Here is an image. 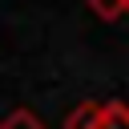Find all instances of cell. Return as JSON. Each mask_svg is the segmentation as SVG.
Returning a JSON list of instances; mask_svg holds the SVG:
<instances>
[{
	"label": "cell",
	"mask_w": 129,
	"mask_h": 129,
	"mask_svg": "<svg viewBox=\"0 0 129 129\" xmlns=\"http://www.w3.org/2000/svg\"><path fill=\"white\" fill-rule=\"evenodd\" d=\"M97 129H129V105L121 101H105V117Z\"/></svg>",
	"instance_id": "2"
},
{
	"label": "cell",
	"mask_w": 129,
	"mask_h": 129,
	"mask_svg": "<svg viewBox=\"0 0 129 129\" xmlns=\"http://www.w3.org/2000/svg\"><path fill=\"white\" fill-rule=\"evenodd\" d=\"M89 8H93V16H101V20L125 16V0H89Z\"/></svg>",
	"instance_id": "4"
},
{
	"label": "cell",
	"mask_w": 129,
	"mask_h": 129,
	"mask_svg": "<svg viewBox=\"0 0 129 129\" xmlns=\"http://www.w3.org/2000/svg\"><path fill=\"white\" fill-rule=\"evenodd\" d=\"M0 129H48V125H44L32 109H12V113L0 121Z\"/></svg>",
	"instance_id": "3"
},
{
	"label": "cell",
	"mask_w": 129,
	"mask_h": 129,
	"mask_svg": "<svg viewBox=\"0 0 129 129\" xmlns=\"http://www.w3.org/2000/svg\"><path fill=\"white\" fill-rule=\"evenodd\" d=\"M125 12H129V0H125Z\"/></svg>",
	"instance_id": "5"
},
{
	"label": "cell",
	"mask_w": 129,
	"mask_h": 129,
	"mask_svg": "<svg viewBox=\"0 0 129 129\" xmlns=\"http://www.w3.org/2000/svg\"><path fill=\"white\" fill-rule=\"evenodd\" d=\"M101 117H105V105H101V101H81V105H73V109H69L64 129H97V125H101Z\"/></svg>",
	"instance_id": "1"
}]
</instances>
